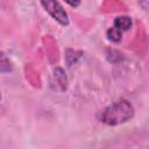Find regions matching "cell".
Masks as SVG:
<instances>
[{
  "instance_id": "obj_1",
  "label": "cell",
  "mask_w": 149,
  "mask_h": 149,
  "mask_svg": "<svg viewBox=\"0 0 149 149\" xmlns=\"http://www.w3.org/2000/svg\"><path fill=\"white\" fill-rule=\"evenodd\" d=\"M134 107L128 100L119 99L100 112L99 120L108 126H118L129 121L134 116Z\"/></svg>"
},
{
  "instance_id": "obj_2",
  "label": "cell",
  "mask_w": 149,
  "mask_h": 149,
  "mask_svg": "<svg viewBox=\"0 0 149 149\" xmlns=\"http://www.w3.org/2000/svg\"><path fill=\"white\" fill-rule=\"evenodd\" d=\"M42 7L45 9V12L49 13V15L57 21L62 26H68L69 24V15L64 7L61 5L59 1L57 0H40Z\"/></svg>"
},
{
  "instance_id": "obj_3",
  "label": "cell",
  "mask_w": 149,
  "mask_h": 149,
  "mask_svg": "<svg viewBox=\"0 0 149 149\" xmlns=\"http://www.w3.org/2000/svg\"><path fill=\"white\" fill-rule=\"evenodd\" d=\"M133 26V21L129 16H126V15H122V16H118L115 20H114V26L116 29H119L121 33L123 31H127L132 28Z\"/></svg>"
},
{
  "instance_id": "obj_4",
  "label": "cell",
  "mask_w": 149,
  "mask_h": 149,
  "mask_svg": "<svg viewBox=\"0 0 149 149\" xmlns=\"http://www.w3.org/2000/svg\"><path fill=\"white\" fill-rule=\"evenodd\" d=\"M12 70H13V63L6 56V54L0 51V73H7L10 72Z\"/></svg>"
},
{
  "instance_id": "obj_5",
  "label": "cell",
  "mask_w": 149,
  "mask_h": 149,
  "mask_svg": "<svg viewBox=\"0 0 149 149\" xmlns=\"http://www.w3.org/2000/svg\"><path fill=\"white\" fill-rule=\"evenodd\" d=\"M107 37H108L109 41H112V42H114V43H118V42H120L121 38H122V33H121L119 29H116L115 27H111V28L107 30Z\"/></svg>"
},
{
  "instance_id": "obj_6",
  "label": "cell",
  "mask_w": 149,
  "mask_h": 149,
  "mask_svg": "<svg viewBox=\"0 0 149 149\" xmlns=\"http://www.w3.org/2000/svg\"><path fill=\"white\" fill-rule=\"evenodd\" d=\"M69 6H71V7H73V8H76V7H78L79 5H80V2H81V0H64Z\"/></svg>"
},
{
  "instance_id": "obj_7",
  "label": "cell",
  "mask_w": 149,
  "mask_h": 149,
  "mask_svg": "<svg viewBox=\"0 0 149 149\" xmlns=\"http://www.w3.org/2000/svg\"><path fill=\"white\" fill-rule=\"evenodd\" d=\"M0 99H1V93H0Z\"/></svg>"
}]
</instances>
